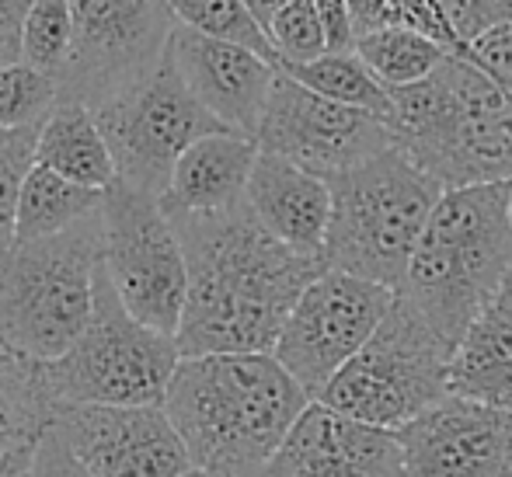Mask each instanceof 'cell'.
Instances as JSON below:
<instances>
[{
    "mask_svg": "<svg viewBox=\"0 0 512 477\" xmlns=\"http://www.w3.org/2000/svg\"><path fill=\"white\" fill-rule=\"evenodd\" d=\"M189 265L178 324L182 359L216 352H272L290 310L324 269L269 234L248 202L223 213H171Z\"/></svg>",
    "mask_w": 512,
    "mask_h": 477,
    "instance_id": "1",
    "label": "cell"
},
{
    "mask_svg": "<svg viewBox=\"0 0 512 477\" xmlns=\"http://www.w3.org/2000/svg\"><path fill=\"white\" fill-rule=\"evenodd\" d=\"M310 404L272 352L182 359L164 397L192 471L209 477H262Z\"/></svg>",
    "mask_w": 512,
    "mask_h": 477,
    "instance_id": "2",
    "label": "cell"
},
{
    "mask_svg": "<svg viewBox=\"0 0 512 477\" xmlns=\"http://www.w3.org/2000/svg\"><path fill=\"white\" fill-rule=\"evenodd\" d=\"M509 195L512 182L443 192L398 289L453 352L512 272Z\"/></svg>",
    "mask_w": 512,
    "mask_h": 477,
    "instance_id": "3",
    "label": "cell"
},
{
    "mask_svg": "<svg viewBox=\"0 0 512 477\" xmlns=\"http://www.w3.org/2000/svg\"><path fill=\"white\" fill-rule=\"evenodd\" d=\"M391 101L398 147L446 192L512 182V101L467 56L450 53Z\"/></svg>",
    "mask_w": 512,
    "mask_h": 477,
    "instance_id": "4",
    "label": "cell"
},
{
    "mask_svg": "<svg viewBox=\"0 0 512 477\" xmlns=\"http://www.w3.org/2000/svg\"><path fill=\"white\" fill-rule=\"evenodd\" d=\"M328 185L331 223L324 269L349 272L398 293L432 209L446 189L401 147L331 178Z\"/></svg>",
    "mask_w": 512,
    "mask_h": 477,
    "instance_id": "5",
    "label": "cell"
},
{
    "mask_svg": "<svg viewBox=\"0 0 512 477\" xmlns=\"http://www.w3.org/2000/svg\"><path fill=\"white\" fill-rule=\"evenodd\" d=\"M102 209L74 230L0 255V342L32 363L74 349L95 314Z\"/></svg>",
    "mask_w": 512,
    "mask_h": 477,
    "instance_id": "6",
    "label": "cell"
},
{
    "mask_svg": "<svg viewBox=\"0 0 512 477\" xmlns=\"http://www.w3.org/2000/svg\"><path fill=\"white\" fill-rule=\"evenodd\" d=\"M450 363L453 345L398 293L370 342L317 401L373 429L398 432L450 394Z\"/></svg>",
    "mask_w": 512,
    "mask_h": 477,
    "instance_id": "7",
    "label": "cell"
},
{
    "mask_svg": "<svg viewBox=\"0 0 512 477\" xmlns=\"http://www.w3.org/2000/svg\"><path fill=\"white\" fill-rule=\"evenodd\" d=\"M182 363L175 335L147 328L122 307L98 265L95 314L67 356L42 363V387L56 404H164Z\"/></svg>",
    "mask_w": 512,
    "mask_h": 477,
    "instance_id": "8",
    "label": "cell"
},
{
    "mask_svg": "<svg viewBox=\"0 0 512 477\" xmlns=\"http://www.w3.org/2000/svg\"><path fill=\"white\" fill-rule=\"evenodd\" d=\"M102 269L136 321L178 335L189 300V265L175 220L157 195L122 182L105 189Z\"/></svg>",
    "mask_w": 512,
    "mask_h": 477,
    "instance_id": "9",
    "label": "cell"
},
{
    "mask_svg": "<svg viewBox=\"0 0 512 477\" xmlns=\"http://www.w3.org/2000/svg\"><path fill=\"white\" fill-rule=\"evenodd\" d=\"M95 119L112 147L119 182L157 199H164L171 171L192 143L213 133H234L199 105L178 74L171 46L154 74L98 105Z\"/></svg>",
    "mask_w": 512,
    "mask_h": 477,
    "instance_id": "10",
    "label": "cell"
},
{
    "mask_svg": "<svg viewBox=\"0 0 512 477\" xmlns=\"http://www.w3.org/2000/svg\"><path fill=\"white\" fill-rule=\"evenodd\" d=\"M74 49L60 70V101L95 112L161 67L178 18L168 0H74Z\"/></svg>",
    "mask_w": 512,
    "mask_h": 477,
    "instance_id": "11",
    "label": "cell"
},
{
    "mask_svg": "<svg viewBox=\"0 0 512 477\" xmlns=\"http://www.w3.org/2000/svg\"><path fill=\"white\" fill-rule=\"evenodd\" d=\"M394 296L391 286L349 272H321L290 310L272 356L317 401L338 370L370 342Z\"/></svg>",
    "mask_w": 512,
    "mask_h": 477,
    "instance_id": "12",
    "label": "cell"
},
{
    "mask_svg": "<svg viewBox=\"0 0 512 477\" xmlns=\"http://www.w3.org/2000/svg\"><path fill=\"white\" fill-rule=\"evenodd\" d=\"M258 150L286 157L321 178H338L398 147L384 115L338 105L279 70L255 136Z\"/></svg>",
    "mask_w": 512,
    "mask_h": 477,
    "instance_id": "13",
    "label": "cell"
},
{
    "mask_svg": "<svg viewBox=\"0 0 512 477\" xmlns=\"http://www.w3.org/2000/svg\"><path fill=\"white\" fill-rule=\"evenodd\" d=\"M53 432L91 477H185L192 471L164 404H56Z\"/></svg>",
    "mask_w": 512,
    "mask_h": 477,
    "instance_id": "14",
    "label": "cell"
},
{
    "mask_svg": "<svg viewBox=\"0 0 512 477\" xmlns=\"http://www.w3.org/2000/svg\"><path fill=\"white\" fill-rule=\"evenodd\" d=\"M405 477H512V411L446 394L398 429Z\"/></svg>",
    "mask_w": 512,
    "mask_h": 477,
    "instance_id": "15",
    "label": "cell"
},
{
    "mask_svg": "<svg viewBox=\"0 0 512 477\" xmlns=\"http://www.w3.org/2000/svg\"><path fill=\"white\" fill-rule=\"evenodd\" d=\"M262 477H405L398 432L373 429L314 401Z\"/></svg>",
    "mask_w": 512,
    "mask_h": 477,
    "instance_id": "16",
    "label": "cell"
},
{
    "mask_svg": "<svg viewBox=\"0 0 512 477\" xmlns=\"http://www.w3.org/2000/svg\"><path fill=\"white\" fill-rule=\"evenodd\" d=\"M171 56L199 105L213 112L227 129L255 140L272 84L279 77L276 63L234 42L192 32L185 25H178L171 35Z\"/></svg>",
    "mask_w": 512,
    "mask_h": 477,
    "instance_id": "17",
    "label": "cell"
},
{
    "mask_svg": "<svg viewBox=\"0 0 512 477\" xmlns=\"http://www.w3.org/2000/svg\"><path fill=\"white\" fill-rule=\"evenodd\" d=\"M244 202L276 241H283L297 255L324 262V241H328L331 223L328 178L262 150L255 171H251Z\"/></svg>",
    "mask_w": 512,
    "mask_h": 477,
    "instance_id": "18",
    "label": "cell"
},
{
    "mask_svg": "<svg viewBox=\"0 0 512 477\" xmlns=\"http://www.w3.org/2000/svg\"><path fill=\"white\" fill-rule=\"evenodd\" d=\"M258 143L241 133H213L196 140L171 171L164 209L168 213H223L244 202Z\"/></svg>",
    "mask_w": 512,
    "mask_h": 477,
    "instance_id": "19",
    "label": "cell"
},
{
    "mask_svg": "<svg viewBox=\"0 0 512 477\" xmlns=\"http://www.w3.org/2000/svg\"><path fill=\"white\" fill-rule=\"evenodd\" d=\"M450 394L512 411V272L460 338L450 363Z\"/></svg>",
    "mask_w": 512,
    "mask_h": 477,
    "instance_id": "20",
    "label": "cell"
},
{
    "mask_svg": "<svg viewBox=\"0 0 512 477\" xmlns=\"http://www.w3.org/2000/svg\"><path fill=\"white\" fill-rule=\"evenodd\" d=\"M35 164L98 192L119 182L112 147H108L95 112L81 101H60L53 115L42 122L39 143H35Z\"/></svg>",
    "mask_w": 512,
    "mask_h": 477,
    "instance_id": "21",
    "label": "cell"
},
{
    "mask_svg": "<svg viewBox=\"0 0 512 477\" xmlns=\"http://www.w3.org/2000/svg\"><path fill=\"white\" fill-rule=\"evenodd\" d=\"M105 202V192L77 185L70 178L56 175V171L35 164L28 171L25 185L18 195V220H14V244L28 241H46V237H60L95 216Z\"/></svg>",
    "mask_w": 512,
    "mask_h": 477,
    "instance_id": "22",
    "label": "cell"
},
{
    "mask_svg": "<svg viewBox=\"0 0 512 477\" xmlns=\"http://www.w3.org/2000/svg\"><path fill=\"white\" fill-rule=\"evenodd\" d=\"M53 425V401L42 387V363L0 342V453L42 439Z\"/></svg>",
    "mask_w": 512,
    "mask_h": 477,
    "instance_id": "23",
    "label": "cell"
},
{
    "mask_svg": "<svg viewBox=\"0 0 512 477\" xmlns=\"http://www.w3.org/2000/svg\"><path fill=\"white\" fill-rule=\"evenodd\" d=\"M279 70L297 84H304V88L317 91V95L338 101V105L363 108V112L384 115L391 122V91L377 81V74L366 67V60L356 49L352 53H324L310 63H286Z\"/></svg>",
    "mask_w": 512,
    "mask_h": 477,
    "instance_id": "24",
    "label": "cell"
},
{
    "mask_svg": "<svg viewBox=\"0 0 512 477\" xmlns=\"http://www.w3.org/2000/svg\"><path fill=\"white\" fill-rule=\"evenodd\" d=\"M356 53L377 74V81L387 91H394L425 81L450 56V49L439 39H432V35L398 25V28H373V32L359 35Z\"/></svg>",
    "mask_w": 512,
    "mask_h": 477,
    "instance_id": "25",
    "label": "cell"
},
{
    "mask_svg": "<svg viewBox=\"0 0 512 477\" xmlns=\"http://www.w3.org/2000/svg\"><path fill=\"white\" fill-rule=\"evenodd\" d=\"M168 4L175 11L178 25L192 28V32H203L209 39L244 46L279 67V53L272 46L269 32L258 25V18L248 11L244 0H168Z\"/></svg>",
    "mask_w": 512,
    "mask_h": 477,
    "instance_id": "26",
    "label": "cell"
},
{
    "mask_svg": "<svg viewBox=\"0 0 512 477\" xmlns=\"http://www.w3.org/2000/svg\"><path fill=\"white\" fill-rule=\"evenodd\" d=\"M60 105V81L25 60L0 67V129H42Z\"/></svg>",
    "mask_w": 512,
    "mask_h": 477,
    "instance_id": "27",
    "label": "cell"
},
{
    "mask_svg": "<svg viewBox=\"0 0 512 477\" xmlns=\"http://www.w3.org/2000/svg\"><path fill=\"white\" fill-rule=\"evenodd\" d=\"M74 0H32L25 18L21 60L35 70L60 77L74 49Z\"/></svg>",
    "mask_w": 512,
    "mask_h": 477,
    "instance_id": "28",
    "label": "cell"
},
{
    "mask_svg": "<svg viewBox=\"0 0 512 477\" xmlns=\"http://www.w3.org/2000/svg\"><path fill=\"white\" fill-rule=\"evenodd\" d=\"M35 143L39 129H0V255L14 248L18 195L35 168Z\"/></svg>",
    "mask_w": 512,
    "mask_h": 477,
    "instance_id": "29",
    "label": "cell"
},
{
    "mask_svg": "<svg viewBox=\"0 0 512 477\" xmlns=\"http://www.w3.org/2000/svg\"><path fill=\"white\" fill-rule=\"evenodd\" d=\"M269 39L279 53V67H286V63H310L328 53L321 14H317V0H290V4L272 18Z\"/></svg>",
    "mask_w": 512,
    "mask_h": 477,
    "instance_id": "30",
    "label": "cell"
},
{
    "mask_svg": "<svg viewBox=\"0 0 512 477\" xmlns=\"http://www.w3.org/2000/svg\"><path fill=\"white\" fill-rule=\"evenodd\" d=\"M436 7L453 39V53L512 18V0H436Z\"/></svg>",
    "mask_w": 512,
    "mask_h": 477,
    "instance_id": "31",
    "label": "cell"
},
{
    "mask_svg": "<svg viewBox=\"0 0 512 477\" xmlns=\"http://www.w3.org/2000/svg\"><path fill=\"white\" fill-rule=\"evenodd\" d=\"M460 56H467L474 67L485 70L512 101V18L478 35L471 46L460 49Z\"/></svg>",
    "mask_w": 512,
    "mask_h": 477,
    "instance_id": "32",
    "label": "cell"
},
{
    "mask_svg": "<svg viewBox=\"0 0 512 477\" xmlns=\"http://www.w3.org/2000/svg\"><path fill=\"white\" fill-rule=\"evenodd\" d=\"M317 14H321L328 53H352L359 32H356V18H352L349 0H317Z\"/></svg>",
    "mask_w": 512,
    "mask_h": 477,
    "instance_id": "33",
    "label": "cell"
},
{
    "mask_svg": "<svg viewBox=\"0 0 512 477\" xmlns=\"http://www.w3.org/2000/svg\"><path fill=\"white\" fill-rule=\"evenodd\" d=\"M32 477H91L88 471L81 467V460L67 450L60 436L53 432V425L46 429L39 443V453H35V467H32Z\"/></svg>",
    "mask_w": 512,
    "mask_h": 477,
    "instance_id": "34",
    "label": "cell"
},
{
    "mask_svg": "<svg viewBox=\"0 0 512 477\" xmlns=\"http://www.w3.org/2000/svg\"><path fill=\"white\" fill-rule=\"evenodd\" d=\"M28 7H32V0H0V67L21 63Z\"/></svg>",
    "mask_w": 512,
    "mask_h": 477,
    "instance_id": "35",
    "label": "cell"
},
{
    "mask_svg": "<svg viewBox=\"0 0 512 477\" xmlns=\"http://www.w3.org/2000/svg\"><path fill=\"white\" fill-rule=\"evenodd\" d=\"M39 443L42 439H32V443H18V446H11V450L0 453V477H32Z\"/></svg>",
    "mask_w": 512,
    "mask_h": 477,
    "instance_id": "36",
    "label": "cell"
},
{
    "mask_svg": "<svg viewBox=\"0 0 512 477\" xmlns=\"http://www.w3.org/2000/svg\"><path fill=\"white\" fill-rule=\"evenodd\" d=\"M244 4H248V11L258 18V25H262L265 32H269L272 18H276V14L283 11L286 4H290V0H244Z\"/></svg>",
    "mask_w": 512,
    "mask_h": 477,
    "instance_id": "37",
    "label": "cell"
},
{
    "mask_svg": "<svg viewBox=\"0 0 512 477\" xmlns=\"http://www.w3.org/2000/svg\"><path fill=\"white\" fill-rule=\"evenodd\" d=\"M185 477H209V474H203V471H189V474H185Z\"/></svg>",
    "mask_w": 512,
    "mask_h": 477,
    "instance_id": "38",
    "label": "cell"
},
{
    "mask_svg": "<svg viewBox=\"0 0 512 477\" xmlns=\"http://www.w3.org/2000/svg\"><path fill=\"white\" fill-rule=\"evenodd\" d=\"M509 220H512V195H509Z\"/></svg>",
    "mask_w": 512,
    "mask_h": 477,
    "instance_id": "39",
    "label": "cell"
}]
</instances>
